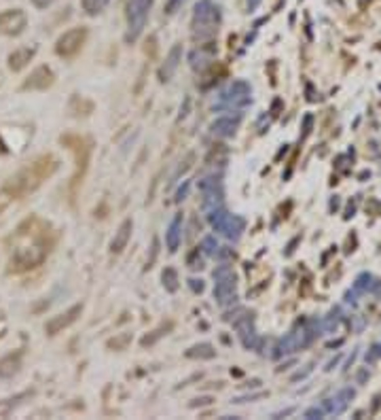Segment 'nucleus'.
<instances>
[{
    "label": "nucleus",
    "instance_id": "obj_17",
    "mask_svg": "<svg viewBox=\"0 0 381 420\" xmlns=\"http://www.w3.org/2000/svg\"><path fill=\"white\" fill-rule=\"evenodd\" d=\"M239 121H242V117H220V119H216V121H212V125H210V132L214 134V136H218V138H231V136H235V132H237V125H239Z\"/></svg>",
    "mask_w": 381,
    "mask_h": 420
},
{
    "label": "nucleus",
    "instance_id": "obj_16",
    "mask_svg": "<svg viewBox=\"0 0 381 420\" xmlns=\"http://www.w3.org/2000/svg\"><path fill=\"white\" fill-rule=\"evenodd\" d=\"M180 60H182V45H174L172 49H169L163 66L159 68V79H161V81H169V79H172L174 73L178 70V66H180Z\"/></svg>",
    "mask_w": 381,
    "mask_h": 420
},
{
    "label": "nucleus",
    "instance_id": "obj_23",
    "mask_svg": "<svg viewBox=\"0 0 381 420\" xmlns=\"http://www.w3.org/2000/svg\"><path fill=\"white\" fill-rule=\"evenodd\" d=\"M161 278H163V287H165L169 293H174V291L178 289V274H176L174 268H165Z\"/></svg>",
    "mask_w": 381,
    "mask_h": 420
},
{
    "label": "nucleus",
    "instance_id": "obj_27",
    "mask_svg": "<svg viewBox=\"0 0 381 420\" xmlns=\"http://www.w3.org/2000/svg\"><path fill=\"white\" fill-rule=\"evenodd\" d=\"M326 416V410H324V405L320 403V405H314V408H309L307 412H305V418H324Z\"/></svg>",
    "mask_w": 381,
    "mask_h": 420
},
{
    "label": "nucleus",
    "instance_id": "obj_29",
    "mask_svg": "<svg viewBox=\"0 0 381 420\" xmlns=\"http://www.w3.org/2000/svg\"><path fill=\"white\" fill-rule=\"evenodd\" d=\"M189 185H191V183L187 180V183H185V185H182V187L178 189V193H176V202H182V200L187 198V193H189Z\"/></svg>",
    "mask_w": 381,
    "mask_h": 420
},
{
    "label": "nucleus",
    "instance_id": "obj_21",
    "mask_svg": "<svg viewBox=\"0 0 381 420\" xmlns=\"http://www.w3.org/2000/svg\"><path fill=\"white\" fill-rule=\"evenodd\" d=\"M216 350L212 344H195L187 350V357L189 359H214Z\"/></svg>",
    "mask_w": 381,
    "mask_h": 420
},
{
    "label": "nucleus",
    "instance_id": "obj_13",
    "mask_svg": "<svg viewBox=\"0 0 381 420\" xmlns=\"http://www.w3.org/2000/svg\"><path fill=\"white\" fill-rule=\"evenodd\" d=\"M53 79H55V75H53V70L49 66H38L36 70H32V75L23 81L21 89H26V91L28 89H38V91H42V89H47V87L53 85Z\"/></svg>",
    "mask_w": 381,
    "mask_h": 420
},
{
    "label": "nucleus",
    "instance_id": "obj_3",
    "mask_svg": "<svg viewBox=\"0 0 381 420\" xmlns=\"http://www.w3.org/2000/svg\"><path fill=\"white\" fill-rule=\"evenodd\" d=\"M218 24H220V9L212 5L210 0H199L193 9V21H191L193 36H199V38L214 36L218 30Z\"/></svg>",
    "mask_w": 381,
    "mask_h": 420
},
{
    "label": "nucleus",
    "instance_id": "obj_1",
    "mask_svg": "<svg viewBox=\"0 0 381 420\" xmlns=\"http://www.w3.org/2000/svg\"><path fill=\"white\" fill-rule=\"evenodd\" d=\"M49 255L47 242V225L38 219L26 221L13 238L11 253V272H26L40 265Z\"/></svg>",
    "mask_w": 381,
    "mask_h": 420
},
{
    "label": "nucleus",
    "instance_id": "obj_6",
    "mask_svg": "<svg viewBox=\"0 0 381 420\" xmlns=\"http://www.w3.org/2000/svg\"><path fill=\"white\" fill-rule=\"evenodd\" d=\"M214 299L220 308L233 306L237 299V285L231 265H218L214 270Z\"/></svg>",
    "mask_w": 381,
    "mask_h": 420
},
{
    "label": "nucleus",
    "instance_id": "obj_18",
    "mask_svg": "<svg viewBox=\"0 0 381 420\" xmlns=\"http://www.w3.org/2000/svg\"><path fill=\"white\" fill-rule=\"evenodd\" d=\"M132 229H134L132 219H125L119 225V229L115 231V238H112V242H110L112 253H121V250L127 246V242H130V238H132Z\"/></svg>",
    "mask_w": 381,
    "mask_h": 420
},
{
    "label": "nucleus",
    "instance_id": "obj_33",
    "mask_svg": "<svg viewBox=\"0 0 381 420\" xmlns=\"http://www.w3.org/2000/svg\"><path fill=\"white\" fill-rule=\"evenodd\" d=\"M261 5V0H248V11H254Z\"/></svg>",
    "mask_w": 381,
    "mask_h": 420
},
{
    "label": "nucleus",
    "instance_id": "obj_15",
    "mask_svg": "<svg viewBox=\"0 0 381 420\" xmlns=\"http://www.w3.org/2000/svg\"><path fill=\"white\" fill-rule=\"evenodd\" d=\"M34 55H36V47H17L15 51L9 53V68L13 73H19V70H23L32 62Z\"/></svg>",
    "mask_w": 381,
    "mask_h": 420
},
{
    "label": "nucleus",
    "instance_id": "obj_30",
    "mask_svg": "<svg viewBox=\"0 0 381 420\" xmlns=\"http://www.w3.org/2000/svg\"><path fill=\"white\" fill-rule=\"evenodd\" d=\"M189 283H191V289H193L195 293H197V291H199V293L204 291V280H197V278H191V280H189Z\"/></svg>",
    "mask_w": 381,
    "mask_h": 420
},
{
    "label": "nucleus",
    "instance_id": "obj_2",
    "mask_svg": "<svg viewBox=\"0 0 381 420\" xmlns=\"http://www.w3.org/2000/svg\"><path fill=\"white\" fill-rule=\"evenodd\" d=\"M55 170H58V161L51 155H42L34 164H30L23 170H19L15 176H11L0 189V213L15 200L26 198L28 193L36 191L42 180H47Z\"/></svg>",
    "mask_w": 381,
    "mask_h": 420
},
{
    "label": "nucleus",
    "instance_id": "obj_25",
    "mask_svg": "<svg viewBox=\"0 0 381 420\" xmlns=\"http://www.w3.org/2000/svg\"><path fill=\"white\" fill-rule=\"evenodd\" d=\"M26 395H17L15 399H5V401H0V416H9L13 412V408H17L19 401L23 399Z\"/></svg>",
    "mask_w": 381,
    "mask_h": 420
},
{
    "label": "nucleus",
    "instance_id": "obj_28",
    "mask_svg": "<svg viewBox=\"0 0 381 420\" xmlns=\"http://www.w3.org/2000/svg\"><path fill=\"white\" fill-rule=\"evenodd\" d=\"M337 325H339V310L331 312V316L326 318V323H324V329H326V331H333V329H337Z\"/></svg>",
    "mask_w": 381,
    "mask_h": 420
},
{
    "label": "nucleus",
    "instance_id": "obj_8",
    "mask_svg": "<svg viewBox=\"0 0 381 420\" xmlns=\"http://www.w3.org/2000/svg\"><path fill=\"white\" fill-rule=\"evenodd\" d=\"M248 104H250V83L237 79L229 85V89L222 94L220 108H244Z\"/></svg>",
    "mask_w": 381,
    "mask_h": 420
},
{
    "label": "nucleus",
    "instance_id": "obj_22",
    "mask_svg": "<svg viewBox=\"0 0 381 420\" xmlns=\"http://www.w3.org/2000/svg\"><path fill=\"white\" fill-rule=\"evenodd\" d=\"M108 3H110V0H81V7H83V11L87 13V15H97L100 11L106 9Z\"/></svg>",
    "mask_w": 381,
    "mask_h": 420
},
{
    "label": "nucleus",
    "instance_id": "obj_32",
    "mask_svg": "<svg viewBox=\"0 0 381 420\" xmlns=\"http://www.w3.org/2000/svg\"><path fill=\"white\" fill-rule=\"evenodd\" d=\"M5 327H7V318H5V312H3V308H0V333L5 331Z\"/></svg>",
    "mask_w": 381,
    "mask_h": 420
},
{
    "label": "nucleus",
    "instance_id": "obj_12",
    "mask_svg": "<svg viewBox=\"0 0 381 420\" xmlns=\"http://www.w3.org/2000/svg\"><path fill=\"white\" fill-rule=\"evenodd\" d=\"M81 312H83V304H74L72 308H68L66 312H62V314H58V316H51V318L47 320V325H45V331H47L49 335H58V333L64 331L66 327H70L72 323H77V318L81 316Z\"/></svg>",
    "mask_w": 381,
    "mask_h": 420
},
{
    "label": "nucleus",
    "instance_id": "obj_7",
    "mask_svg": "<svg viewBox=\"0 0 381 420\" xmlns=\"http://www.w3.org/2000/svg\"><path fill=\"white\" fill-rule=\"evenodd\" d=\"M85 40H87V30L85 28H72V30L64 32L58 43H55V53L62 58H74V55L83 49Z\"/></svg>",
    "mask_w": 381,
    "mask_h": 420
},
{
    "label": "nucleus",
    "instance_id": "obj_4",
    "mask_svg": "<svg viewBox=\"0 0 381 420\" xmlns=\"http://www.w3.org/2000/svg\"><path fill=\"white\" fill-rule=\"evenodd\" d=\"M153 3L155 0H127V5H125V17H127L125 40L127 43H134V40H138V36L142 34Z\"/></svg>",
    "mask_w": 381,
    "mask_h": 420
},
{
    "label": "nucleus",
    "instance_id": "obj_11",
    "mask_svg": "<svg viewBox=\"0 0 381 420\" xmlns=\"http://www.w3.org/2000/svg\"><path fill=\"white\" fill-rule=\"evenodd\" d=\"M233 320V327L239 335L242 344L248 348V350H254L259 348V335H257V329H254V320H252V314H248L246 310H242V316H235L231 318Z\"/></svg>",
    "mask_w": 381,
    "mask_h": 420
},
{
    "label": "nucleus",
    "instance_id": "obj_31",
    "mask_svg": "<svg viewBox=\"0 0 381 420\" xmlns=\"http://www.w3.org/2000/svg\"><path fill=\"white\" fill-rule=\"evenodd\" d=\"M55 3V0H32V5L36 7V9H47V7H51Z\"/></svg>",
    "mask_w": 381,
    "mask_h": 420
},
{
    "label": "nucleus",
    "instance_id": "obj_26",
    "mask_svg": "<svg viewBox=\"0 0 381 420\" xmlns=\"http://www.w3.org/2000/svg\"><path fill=\"white\" fill-rule=\"evenodd\" d=\"M201 248H204V253L206 255H212V257H216V253H218V242H216V238H212V236H208V238H204V242H201Z\"/></svg>",
    "mask_w": 381,
    "mask_h": 420
},
{
    "label": "nucleus",
    "instance_id": "obj_5",
    "mask_svg": "<svg viewBox=\"0 0 381 420\" xmlns=\"http://www.w3.org/2000/svg\"><path fill=\"white\" fill-rule=\"evenodd\" d=\"M208 221H210V225L214 231L222 234L227 240H237L239 236H242L244 227H246V221L242 217H237V215H231L224 210V206L220 208H214V210H210L208 213Z\"/></svg>",
    "mask_w": 381,
    "mask_h": 420
},
{
    "label": "nucleus",
    "instance_id": "obj_19",
    "mask_svg": "<svg viewBox=\"0 0 381 420\" xmlns=\"http://www.w3.org/2000/svg\"><path fill=\"white\" fill-rule=\"evenodd\" d=\"M180 240H182V215H176L165 231V244H167L169 253H176L180 246Z\"/></svg>",
    "mask_w": 381,
    "mask_h": 420
},
{
    "label": "nucleus",
    "instance_id": "obj_9",
    "mask_svg": "<svg viewBox=\"0 0 381 420\" xmlns=\"http://www.w3.org/2000/svg\"><path fill=\"white\" fill-rule=\"evenodd\" d=\"M199 191H201V204H204V208L208 210V213L222 206L224 191H222V185H220V180L216 176H208V178L199 180Z\"/></svg>",
    "mask_w": 381,
    "mask_h": 420
},
{
    "label": "nucleus",
    "instance_id": "obj_14",
    "mask_svg": "<svg viewBox=\"0 0 381 420\" xmlns=\"http://www.w3.org/2000/svg\"><path fill=\"white\" fill-rule=\"evenodd\" d=\"M351 399H354V390H351V388H343V390H339L335 397L322 401V405H324V410H326V414L339 416V414H343V412L347 410V405H349Z\"/></svg>",
    "mask_w": 381,
    "mask_h": 420
},
{
    "label": "nucleus",
    "instance_id": "obj_24",
    "mask_svg": "<svg viewBox=\"0 0 381 420\" xmlns=\"http://www.w3.org/2000/svg\"><path fill=\"white\" fill-rule=\"evenodd\" d=\"M373 283H375V278L371 274H360L356 278V283H354V291L358 293H369L373 289Z\"/></svg>",
    "mask_w": 381,
    "mask_h": 420
},
{
    "label": "nucleus",
    "instance_id": "obj_20",
    "mask_svg": "<svg viewBox=\"0 0 381 420\" xmlns=\"http://www.w3.org/2000/svg\"><path fill=\"white\" fill-rule=\"evenodd\" d=\"M21 367V353H11L0 359V378H13Z\"/></svg>",
    "mask_w": 381,
    "mask_h": 420
},
{
    "label": "nucleus",
    "instance_id": "obj_10",
    "mask_svg": "<svg viewBox=\"0 0 381 420\" xmlns=\"http://www.w3.org/2000/svg\"><path fill=\"white\" fill-rule=\"evenodd\" d=\"M28 15L21 9H7L0 13V34L5 36H17L26 30Z\"/></svg>",
    "mask_w": 381,
    "mask_h": 420
}]
</instances>
